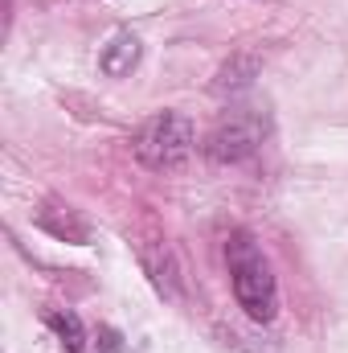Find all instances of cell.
Returning a JSON list of instances; mask_svg holds the SVG:
<instances>
[{
    "label": "cell",
    "instance_id": "obj_4",
    "mask_svg": "<svg viewBox=\"0 0 348 353\" xmlns=\"http://www.w3.org/2000/svg\"><path fill=\"white\" fill-rule=\"evenodd\" d=\"M140 263L148 271V279H152V288L164 296V300H180V263H176L173 247H168V239H152V243H140Z\"/></svg>",
    "mask_w": 348,
    "mask_h": 353
},
{
    "label": "cell",
    "instance_id": "obj_8",
    "mask_svg": "<svg viewBox=\"0 0 348 353\" xmlns=\"http://www.w3.org/2000/svg\"><path fill=\"white\" fill-rule=\"evenodd\" d=\"M98 350L102 353H119L123 345H119V333L115 329H98Z\"/></svg>",
    "mask_w": 348,
    "mask_h": 353
},
{
    "label": "cell",
    "instance_id": "obj_7",
    "mask_svg": "<svg viewBox=\"0 0 348 353\" xmlns=\"http://www.w3.org/2000/svg\"><path fill=\"white\" fill-rule=\"evenodd\" d=\"M45 325L58 333V341H62V350L66 353H83L87 350V329H83V321H78L70 308H50V312H45Z\"/></svg>",
    "mask_w": 348,
    "mask_h": 353
},
{
    "label": "cell",
    "instance_id": "obj_3",
    "mask_svg": "<svg viewBox=\"0 0 348 353\" xmlns=\"http://www.w3.org/2000/svg\"><path fill=\"white\" fill-rule=\"evenodd\" d=\"M266 136H270V115L266 111H259V107H234V111H226L213 123V132L205 136L201 148H205V157L213 165H238V161L259 152Z\"/></svg>",
    "mask_w": 348,
    "mask_h": 353
},
{
    "label": "cell",
    "instance_id": "obj_6",
    "mask_svg": "<svg viewBox=\"0 0 348 353\" xmlns=\"http://www.w3.org/2000/svg\"><path fill=\"white\" fill-rule=\"evenodd\" d=\"M254 74H259V58H250V54H238V58H230L221 70H217V83H213V90L217 94H238V90H246L250 83H254Z\"/></svg>",
    "mask_w": 348,
    "mask_h": 353
},
{
    "label": "cell",
    "instance_id": "obj_2",
    "mask_svg": "<svg viewBox=\"0 0 348 353\" xmlns=\"http://www.w3.org/2000/svg\"><path fill=\"white\" fill-rule=\"evenodd\" d=\"M193 144H197L193 119L180 115V111H160V115L144 119L140 132H135V140H131L140 165H148V169H156V173L180 169V165L193 157Z\"/></svg>",
    "mask_w": 348,
    "mask_h": 353
},
{
    "label": "cell",
    "instance_id": "obj_5",
    "mask_svg": "<svg viewBox=\"0 0 348 353\" xmlns=\"http://www.w3.org/2000/svg\"><path fill=\"white\" fill-rule=\"evenodd\" d=\"M140 54H144L140 37L123 29V33H115V37L102 46V54H98V70H102L107 79H127V74L140 66Z\"/></svg>",
    "mask_w": 348,
    "mask_h": 353
},
{
    "label": "cell",
    "instance_id": "obj_1",
    "mask_svg": "<svg viewBox=\"0 0 348 353\" xmlns=\"http://www.w3.org/2000/svg\"><path fill=\"white\" fill-rule=\"evenodd\" d=\"M226 263H230V279H234L238 308H242L250 321L270 325L274 312H279V283H274L270 259L262 255V247L254 243L250 230H234V234L226 239Z\"/></svg>",
    "mask_w": 348,
    "mask_h": 353
}]
</instances>
